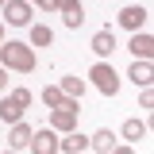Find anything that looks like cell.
Listing matches in <instances>:
<instances>
[{"instance_id":"obj_25","label":"cell","mask_w":154,"mask_h":154,"mask_svg":"<svg viewBox=\"0 0 154 154\" xmlns=\"http://www.w3.org/2000/svg\"><path fill=\"white\" fill-rule=\"evenodd\" d=\"M4 4H8V0H0V8H4Z\"/></svg>"},{"instance_id":"obj_24","label":"cell","mask_w":154,"mask_h":154,"mask_svg":"<svg viewBox=\"0 0 154 154\" xmlns=\"http://www.w3.org/2000/svg\"><path fill=\"white\" fill-rule=\"evenodd\" d=\"M4 154H19V150H4Z\"/></svg>"},{"instance_id":"obj_12","label":"cell","mask_w":154,"mask_h":154,"mask_svg":"<svg viewBox=\"0 0 154 154\" xmlns=\"http://www.w3.org/2000/svg\"><path fill=\"white\" fill-rule=\"evenodd\" d=\"M8 143H12V150H23L27 143H31V127L19 119V123H12V135H8Z\"/></svg>"},{"instance_id":"obj_15","label":"cell","mask_w":154,"mask_h":154,"mask_svg":"<svg viewBox=\"0 0 154 154\" xmlns=\"http://www.w3.org/2000/svg\"><path fill=\"white\" fill-rule=\"evenodd\" d=\"M58 89L69 96V100H81V93H85V81H81V77H62V85H58Z\"/></svg>"},{"instance_id":"obj_2","label":"cell","mask_w":154,"mask_h":154,"mask_svg":"<svg viewBox=\"0 0 154 154\" xmlns=\"http://www.w3.org/2000/svg\"><path fill=\"white\" fill-rule=\"evenodd\" d=\"M77 100H62L58 108H50V127L54 131H77Z\"/></svg>"},{"instance_id":"obj_13","label":"cell","mask_w":154,"mask_h":154,"mask_svg":"<svg viewBox=\"0 0 154 154\" xmlns=\"http://www.w3.org/2000/svg\"><path fill=\"white\" fill-rule=\"evenodd\" d=\"M146 135H150V123H143V119H127L123 123V139H131V143L146 139Z\"/></svg>"},{"instance_id":"obj_1","label":"cell","mask_w":154,"mask_h":154,"mask_svg":"<svg viewBox=\"0 0 154 154\" xmlns=\"http://www.w3.org/2000/svg\"><path fill=\"white\" fill-rule=\"evenodd\" d=\"M0 62H4V69H19V73H31L38 66L35 50H31L27 42H4V46H0Z\"/></svg>"},{"instance_id":"obj_20","label":"cell","mask_w":154,"mask_h":154,"mask_svg":"<svg viewBox=\"0 0 154 154\" xmlns=\"http://www.w3.org/2000/svg\"><path fill=\"white\" fill-rule=\"evenodd\" d=\"M139 100H143V108H154V93H150V89H143V96H139Z\"/></svg>"},{"instance_id":"obj_21","label":"cell","mask_w":154,"mask_h":154,"mask_svg":"<svg viewBox=\"0 0 154 154\" xmlns=\"http://www.w3.org/2000/svg\"><path fill=\"white\" fill-rule=\"evenodd\" d=\"M112 154H135V150H131V146H119V143H116V146H112Z\"/></svg>"},{"instance_id":"obj_16","label":"cell","mask_w":154,"mask_h":154,"mask_svg":"<svg viewBox=\"0 0 154 154\" xmlns=\"http://www.w3.org/2000/svg\"><path fill=\"white\" fill-rule=\"evenodd\" d=\"M50 42H54V31H50L46 23L31 27V46H50Z\"/></svg>"},{"instance_id":"obj_14","label":"cell","mask_w":154,"mask_h":154,"mask_svg":"<svg viewBox=\"0 0 154 154\" xmlns=\"http://www.w3.org/2000/svg\"><path fill=\"white\" fill-rule=\"evenodd\" d=\"M0 119H4V123H19V119H23V108L12 104V96H4V100H0Z\"/></svg>"},{"instance_id":"obj_5","label":"cell","mask_w":154,"mask_h":154,"mask_svg":"<svg viewBox=\"0 0 154 154\" xmlns=\"http://www.w3.org/2000/svg\"><path fill=\"white\" fill-rule=\"evenodd\" d=\"M4 19H8L12 27H27V23H31V4H27V0H8V4H4Z\"/></svg>"},{"instance_id":"obj_6","label":"cell","mask_w":154,"mask_h":154,"mask_svg":"<svg viewBox=\"0 0 154 154\" xmlns=\"http://www.w3.org/2000/svg\"><path fill=\"white\" fill-rule=\"evenodd\" d=\"M146 16H150V12H146V8H139V4H127V8H123V12H119V27H127V31H139V27H143V23H146Z\"/></svg>"},{"instance_id":"obj_11","label":"cell","mask_w":154,"mask_h":154,"mask_svg":"<svg viewBox=\"0 0 154 154\" xmlns=\"http://www.w3.org/2000/svg\"><path fill=\"white\" fill-rule=\"evenodd\" d=\"M93 50H96L100 58H108V54L116 50V35L108 31V27H104V31H96V35H93Z\"/></svg>"},{"instance_id":"obj_8","label":"cell","mask_w":154,"mask_h":154,"mask_svg":"<svg viewBox=\"0 0 154 154\" xmlns=\"http://www.w3.org/2000/svg\"><path fill=\"white\" fill-rule=\"evenodd\" d=\"M85 146H89V135H81V131H66V139H58L62 154H81Z\"/></svg>"},{"instance_id":"obj_4","label":"cell","mask_w":154,"mask_h":154,"mask_svg":"<svg viewBox=\"0 0 154 154\" xmlns=\"http://www.w3.org/2000/svg\"><path fill=\"white\" fill-rule=\"evenodd\" d=\"M31 154H58V131L54 127H42V131H31Z\"/></svg>"},{"instance_id":"obj_18","label":"cell","mask_w":154,"mask_h":154,"mask_svg":"<svg viewBox=\"0 0 154 154\" xmlns=\"http://www.w3.org/2000/svg\"><path fill=\"white\" fill-rule=\"evenodd\" d=\"M58 12L69 16V12H81V4H77V0H58Z\"/></svg>"},{"instance_id":"obj_17","label":"cell","mask_w":154,"mask_h":154,"mask_svg":"<svg viewBox=\"0 0 154 154\" xmlns=\"http://www.w3.org/2000/svg\"><path fill=\"white\" fill-rule=\"evenodd\" d=\"M62 100H69V96L62 93V89H58V85H46V89H42V104H46V108H58V104H62Z\"/></svg>"},{"instance_id":"obj_10","label":"cell","mask_w":154,"mask_h":154,"mask_svg":"<svg viewBox=\"0 0 154 154\" xmlns=\"http://www.w3.org/2000/svg\"><path fill=\"white\" fill-rule=\"evenodd\" d=\"M127 77H131L135 85H143V89H150V81H154V69H150V62H135L131 69H127Z\"/></svg>"},{"instance_id":"obj_3","label":"cell","mask_w":154,"mask_h":154,"mask_svg":"<svg viewBox=\"0 0 154 154\" xmlns=\"http://www.w3.org/2000/svg\"><path fill=\"white\" fill-rule=\"evenodd\" d=\"M89 77H93V85H96L104 96H116V93H119V73H116L108 62H96L93 69H89Z\"/></svg>"},{"instance_id":"obj_23","label":"cell","mask_w":154,"mask_h":154,"mask_svg":"<svg viewBox=\"0 0 154 154\" xmlns=\"http://www.w3.org/2000/svg\"><path fill=\"white\" fill-rule=\"evenodd\" d=\"M0 38H4V23H0Z\"/></svg>"},{"instance_id":"obj_9","label":"cell","mask_w":154,"mask_h":154,"mask_svg":"<svg viewBox=\"0 0 154 154\" xmlns=\"http://www.w3.org/2000/svg\"><path fill=\"white\" fill-rule=\"evenodd\" d=\"M89 146H93L96 154H112V146H116V131H108V127H100L96 135H89Z\"/></svg>"},{"instance_id":"obj_19","label":"cell","mask_w":154,"mask_h":154,"mask_svg":"<svg viewBox=\"0 0 154 154\" xmlns=\"http://www.w3.org/2000/svg\"><path fill=\"white\" fill-rule=\"evenodd\" d=\"M27 4H38L42 12H54V8H58V0H27Z\"/></svg>"},{"instance_id":"obj_22","label":"cell","mask_w":154,"mask_h":154,"mask_svg":"<svg viewBox=\"0 0 154 154\" xmlns=\"http://www.w3.org/2000/svg\"><path fill=\"white\" fill-rule=\"evenodd\" d=\"M4 85H8V69L0 66V89H4Z\"/></svg>"},{"instance_id":"obj_7","label":"cell","mask_w":154,"mask_h":154,"mask_svg":"<svg viewBox=\"0 0 154 154\" xmlns=\"http://www.w3.org/2000/svg\"><path fill=\"white\" fill-rule=\"evenodd\" d=\"M127 46H131V54H135V62H150V58H154V38L146 35V31H135V35H131V42H127Z\"/></svg>"}]
</instances>
